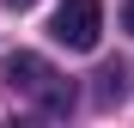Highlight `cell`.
<instances>
[{
  "instance_id": "1",
  "label": "cell",
  "mask_w": 134,
  "mask_h": 128,
  "mask_svg": "<svg viewBox=\"0 0 134 128\" xmlns=\"http://www.w3.org/2000/svg\"><path fill=\"white\" fill-rule=\"evenodd\" d=\"M0 73H6V85H12L25 104H37L43 116H67V110H73V79H61L37 49H12Z\"/></svg>"
},
{
  "instance_id": "5",
  "label": "cell",
  "mask_w": 134,
  "mask_h": 128,
  "mask_svg": "<svg viewBox=\"0 0 134 128\" xmlns=\"http://www.w3.org/2000/svg\"><path fill=\"white\" fill-rule=\"evenodd\" d=\"M6 6H12V12H25V6H37V0H6Z\"/></svg>"
},
{
  "instance_id": "3",
  "label": "cell",
  "mask_w": 134,
  "mask_h": 128,
  "mask_svg": "<svg viewBox=\"0 0 134 128\" xmlns=\"http://www.w3.org/2000/svg\"><path fill=\"white\" fill-rule=\"evenodd\" d=\"M122 92H128V73H122V67H98V98H104V104H116Z\"/></svg>"
},
{
  "instance_id": "2",
  "label": "cell",
  "mask_w": 134,
  "mask_h": 128,
  "mask_svg": "<svg viewBox=\"0 0 134 128\" xmlns=\"http://www.w3.org/2000/svg\"><path fill=\"white\" fill-rule=\"evenodd\" d=\"M98 31H104V0H61L49 18V37L67 49H98Z\"/></svg>"
},
{
  "instance_id": "4",
  "label": "cell",
  "mask_w": 134,
  "mask_h": 128,
  "mask_svg": "<svg viewBox=\"0 0 134 128\" xmlns=\"http://www.w3.org/2000/svg\"><path fill=\"white\" fill-rule=\"evenodd\" d=\"M122 31L134 37V0H128V6H122Z\"/></svg>"
}]
</instances>
